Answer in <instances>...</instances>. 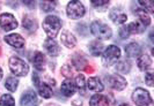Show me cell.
Wrapping results in <instances>:
<instances>
[{"label":"cell","instance_id":"1","mask_svg":"<svg viewBox=\"0 0 154 106\" xmlns=\"http://www.w3.org/2000/svg\"><path fill=\"white\" fill-rule=\"evenodd\" d=\"M43 28L45 30L46 35L51 38V39H54L57 36L58 31L60 30V28H62V21L57 16L49 15L46 16L44 22H43Z\"/></svg>","mask_w":154,"mask_h":106},{"label":"cell","instance_id":"2","mask_svg":"<svg viewBox=\"0 0 154 106\" xmlns=\"http://www.w3.org/2000/svg\"><path fill=\"white\" fill-rule=\"evenodd\" d=\"M9 68L16 76H26L29 70L27 62H24V60L20 59L19 57H12L9 59Z\"/></svg>","mask_w":154,"mask_h":106},{"label":"cell","instance_id":"3","mask_svg":"<svg viewBox=\"0 0 154 106\" xmlns=\"http://www.w3.org/2000/svg\"><path fill=\"white\" fill-rule=\"evenodd\" d=\"M91 31L95 37L101 38V39H108L111 37V29L107 24L100 21H94L91 24Z\"/></svg>","mask_w":154,"mask_h":106},{"label":"cell","instance_id":"4","mask_svg":"<svg viewBox=\"0 0 154 106\" xmlns=\"http://www.w3.org/2000/svg\"><path fill=\"white\" fill-rule=\"evenodd\" d=\"M132 99L138 106H153V100L151 98L148 91L141 88H138L133 91Z\"/></svg>","mask_w":154,"mask_h":106},{"label":"cell","instance_id":"5","mask_svg":"<svg viewBox=\"0 0 154 106\" xmlns=\"http://www.w3.org/2000/svg\"><path fill=\"white\" fill-rule=\"evenodd\" d=\"M67 15L73 19L78 20L85 15V7L80 1H69L67 5Z\"/></svg>","mask_w":154,"mask_h":106},{"label":"cell","instance_id":"6","mask_svg":"<svg viewBox=\"0 0 154 106\" xmlns=\"http://www.w3.org/2000/svg\"><path fill=\"white\" fill-rule=\"evenodd\" d=\"M121 57V50L115 45H110L106 49L103 53V63L104 65H112L114 62L118 60Z\"/></svg>","mask_w":154,"mask_h":106},{"label":"cell","instance_id":"7","mask_svg":"<svg viewBox=\"0 0 154 106\" xmlns=\"http://www.w3.org/2000/svg\"><path fill=\"white\" fill-rule=\"evenodd\" d=\"M0 25L4 30H13L17 27V22H16L15 17L9 14V13H4L0 15Z\"/></svg>","mask_w":154,"mask_h":106},{"label":"cell","instance_id":"8","mask_svg":"<svg viewBox=\"0 0 154 106\" xmlns=\"http://www.w3.org/2000/svg\"><path fill=\"white\" fill-rule=\"evenodd\" d=\"M106 82L108 83V85L110 88H112V89L118 91L123 90L124 88L126 87L125 78L118 75H109L108 77H106Z\"/></svg>","mask_w":154,"mask_h":106},{"label":"cell","instance_id":"9","mask_svg":"<svg viewBox=\"0 0 154 106\" xmlns=\"http://www.w3.org/2000/svg\"><path fill=\"white\" fill-rule=\"evenodd\" d=\"M21 105L22 106H37L38 105V99L36 93L32 90H28L24 92L21 97Z\"/></svg>","mask_w":154,"mask_h":106},{"label":"cell","instance_id":"10","mask_svg":"<svg viewBox=\"0 0 154 106\" xmlns=\"http://www.w3.org/2000/svg\"><path fill=\"white\" fill-rule=\"evenodd\" d=\"M5 42L8 43L9 45L16 47V49H22L23 46H24V39H23L20 35H17V34L7 35V36L5 37Z\"/></svg>","mask_w":154,"mask_h":106},{"label":"cell","instance_id":"11","mask_svg":"<svg viewBox=\"0 0 154 106\" xmlns=\"http://www.w3.org/2000/svg\"><path fill=\"white\" fill-rule=\"evenodd\" d=\"M44 47H45L46 52L49 53L51 57H57L60 52V49H59L58 44L56 43V40L51 39V38L46 39L44 42Z\"/></svg>","mask_w":154,"mask_h":106},{"label":"cell","instance_id":"12","mask_svg":"<svg viewBox=\"0 0 154 106\" xmlns=\"http://www.w3.org/2000/svg\"><path fill=\"white\" fill-rule=\"evenodd\" d=\"M62 42L63 44L67 47H74L75 44H77V40H75V37L69 32V30H64L62 32Z\"/></svg>","mask_w":154,"mask_h":106},{"label":"cell","instance_id":"13","mask_svg":"<svg viewBox=\"0 0 154 106\" xmlns=\"http://www.w3.org/2000/svg\"><path fill=\"white\" fill-rule=\"evenodd\" d=\"M91 106H109V100L107 96L103 95H94L89 100Z\"/></svg>","mask_w":154,"mask_h":106},{"label":"cell","instance_id":"14","mask_svg":"<svg viewBox=\"0 0 154 106\" xmlns=\"http://www.w3.org/2000/svg\"><path fill=\"white\" fill-rule=\"evenodd\" d=\"M125 52L129 55V58H138L141 53V47L137 43H131L125 47Z\"/></svg>","mask_w":154,"mask_h":106},{"label":"cell","instance_id":"15","mask_svg":"<svg viewBox=\"0 0 154 106\" xmlns=\"http://www.w3.org/2000/svg\"><path fill=\"white\" fill-rule=\"evenodd\" d=\"M60 91H62L66 97H69V96H72V95L74 93L75 87H74V84H73V82H72L71 80H65V81L62 83Z\"/></svg>","mask_w":154,"mask_h":106},{"label":"cell","instance_id":"16","mask_svg":"<svg viewBox=\"0 0 154 106\" xmlns=\"http://www.w3.org/2000/svg\"><path fill=\"white\" fill-rule=\"evenodd\" d=\"M87 87H88L89 90L95 91V92H100V91L103 90V84H102L99 77H91L87 82Z\"/></svg>","mask_w":154,"mask_h":106},{"label":"cell","instance_id":"17","mask_svg":"<svg viewBox=\"0 0 154 106\" xmlns=\"http://www.w3.org/2000/svg\"><path fill=\"white\" fill-rule=\"evenodd\" d=\"M109 16H110V19H111L112 22L118 23V24H122V23H124L128 20L126 14H124V13L119 12V10H112Z\"/></svg>","mask_w":154,"mask_h":106},{"label":"cell","instance_id":"18","mask_svg":"<svg viewBox=\"0 0 154 106\" xmlns=\"http://www.w3.org/2000/svg\"><path fill=\"white\" fill-rule=\"evenodd\" d=\"M103 44L101 43V42H99V40H93L92 43L89 44V51H91V53H92L93 55H100L101 53H102V51H103Z\"/></svg>","mask_w":154,"mask_h":106},{"label":"cell","instance_id":"19","mask_svg":"<svg viewBox=\"0 0 154 106\" xmlns=\"http://www.w3.org/2000/svg\"><path fill=\"white\" fill-rule=\"evenodd\" d=\"M152 65V59L149 58V55H141L140 58L138 59V67L141 70H146L151 67Z\"/></svg>","mask_w":154,"mask_h":106},{"label":"cell","instance_id":"20","mask_svg":"<svg viewBox=\"0 0 154 106\" xmlns=\"http://www.w3.org/2000/svg\"><path fill=\"white\" fill-rule=\"evenodd\" d=\"M32 63H34L35 68L37 69V70H42L43 66H44V55H43V53L41 52L35 53L34 59H32Z\"/></svg>","mask_w":154,"mask_h":106},{"label":"cell","instance_id":"21","mask_svg":"<svg viewBox=\"0 0 154 106\" xmlns=\"http://www.w3.org/2000/svg\"><path fill=\"white\" fill-rule=\"evenodd\" d=\"M136 14L138 15V17L140 19V21H141L144 27H147V25L151 24V17H149V15L147 14L144 9H137Z\"/></svg>","mask_w":154,"mask_h":106},{"label":"cell","instance_id":"22","mask_svg":"<svg viewBox=\"0 0 154 106\" xmlns=\"http://www.w3.org/2000/svg\"><path fill=\"white\" fill-rule=\"evenodd\" d=\"M126 30L129 34H140L144 31V25L139 22H132L126 27Z\"/></svg>","mask_w":154,"mask_h":106},{"label":"cell","instance_id":"23","mask_svg":"<svg viewBox=\"0 0 154 106\" xmlns=\"http://www.w3.org/2000/svg\"><path fill=\"white\" fill-rule=\"evenodd\" d=\"M38 92L39 95L43 97V98H50L52 96V89L48 85V84H39L38 87Z\"/></svg>","mask_w":154,"mask_h":106},{"label":"cell","instance_id":"24","mask_svg":"<svg viewBox=\"0 0 154 106\" xmlns=\"http://www.w3.org/2000/svg\"><path fill=\"white\" fill-rule=\"evenodd\" d=\"M0 106H15V100L11 95H4L0 99Z\"/></svg>","mask_w":154,"mask_h":106},{"label":"cell","instance_id":"25","mask_svg":"<svg viewBox=\"0 0 154 106\" xmlns=\"http://www.w3.org/2000/svg\"><path fill=\"white\" fill-rule=\"evenodd\" d=\"M17 84H19V81L15 77H8L5 82V87L7 88L9 91H15L16 88H17Z\"/></svg>","mask_w":154,"mask_h":106},{"label":"cell","instance_id":"26","mask_svg":"<svg viewBox=\"0 0 154 106\" xmlns=\"http://www.w3.org/2000/svg\"><path fill=\"white\" fill-rule=\"evenodd\" d=\"M22 25H23V28H26L27 30H29V31H34L36 29V23H35V21L31 20L30 17H28V16H26V17L23 19Z\"/></svg>","mask_w":154,"mask_h":106},{"label":"cell","instance_id":"27","mask_svg":"<svg viewBox=\"0 0 154 106\" xmlns=\"http://www.w3.org/2000/svg\"><path fill=\"white\" fill-rule=\"evenodd\" d=\"M39 7L43 12H50L56 7V1H41Z\"/></svg>","mask_w":154,"mask_h":106},{"label":"cell","instance_id":"28","mask_svg":"<svg viewBox=\"0 0 154 106\" xmlns=\"http://www.w3.org/2000/svg\"><path fill=\"white\" fill-rule=\"evenodd\" d=\"M116 70L119 72V73L126 74V73L130 72V63L126 62V61H122V62H119L118 65H116Z\"/></svg>","mask_w":154,"mask_h":106},{"label":"cell","instance_id":"29","mask_svg":"<svg viewBox=\"0 0 154 106\" xmlns=\"http://www.w3.org/2000/svg\"><path fill=\"white\" fill-rule=\"evenodd\" d=\"M138 2L143 6V7L145 8V9H147L149 13H153L154 12V2L153 1H141V0H139Z\"/></svg>","mask_w":154,"mask_h":106},{"label":"cell","instance_id":"30","mask_svg":"<svg viewBox=\"0 0 154 106\" xmlns=\"http://www.w3.org/2000/svg\"><path fill=\"white\" fill-rule=\"evenodd\" d=\"M73 63H74V66L77 67L78 69H84L86 67V61L84 58H73Z\"/></svg>","mask_w":154,"mask_h":106},{"label":"cell","instance_id":"31","mask_svg":"<svg viewBox=\"0 0 154 106\" xmlns=\"http://www.w3.org/2000/svg\"><path fill=\"white\" fill-rule=\"evenodd\" d=\"M75 82H77V85L78 88L80 89V90H84V88H85V77L84 75H78L77 78H75Z\"/></svg>","mask_w":154,"mask_h":106},{"label":"cell","instance_id":"32","mask_svg":"<svg viewBox=\"0 0 154 106\" xmlns=\"http://www.w3.org/2000/svg\"><path fill=\"white\" fill-rule=\"evenodd\" d=\"M91 2H92L93 6H95V7H101V6H108V5H109V1H108V0H92Z\"/></svg>","mask_w":154,"mask_h":106},{"label":"cell","instance_id":"33","mask_svg":"<svg viewBox=\"0 0 154 106\" xmlns=\"http://www.w3.org/2000/svg\"><path fill=\"white\" fill-rule=\"evenodd\" d=\"M145 82H146L147 85H149V87H153L154 81H153V73H152V72L147 73L146 75H145Z\"/></svg>","mask_w":154,"mask_h":106},{"label":"cell","instance_id":"34","mask_svg":"<svg viewBox=\"0 0 154 106\" xmlns=\"http://www.w3.org/2000/svg\"><path fill=\"white\" fill-rule=\"evenodd\" d=\"M119 35H121V37L122 38H126L130 34L128 32V30H126V27H123V28H121L119 29Z\"/></svg>","mask_w":154,"mask_h":106},{"label":"cell","instance_id":"35","mask_svg":"<svg viewBox=\"0 0 154 106\" xmlns=\"http://www.w3.org/2000/svg\"><path fill=\"white\" fill-rule=\"evenodd\" d=\"M32 81H34V84L36 85V87H38L41 82H39V77L37 74H32Z\"/></svg>","mask_w":154,"mask_h":106},{"label":"cell","instance_id":"36","mask_svg":"<svg viewBox=\"0 0 154 106\" xmlns=\"http://www.w3.org/2000/svg\"><path fill=\"white\" fill-rule=\"evenodd\" d=\"M23 4H26V5H28V6H30V7H34V6H35V4H34V1H23Z\"/></svg>","mask_w":154,"mask_h":106},{"label":"cell","instance_id":"37","mask_svg":"<svg viewBox=\"0 0 154 106\" xmlns=\"http://www.w3.org/2000/svg\"><path fill=\"white\" fill-rule=\"evenodd\" d=\"M2 78V70H1V68H0V80Z\"/></svg>","mask_w":154,"mask_h":106},{"label":"cell","instance_id":"38","mask_svg":"<svg viewBox=\"0 0 154 106\" xmlns=\"http://www.w3.org/2000/svg\"><path fill=\"white\" fill-rule=\"evenodd\" d=\"M119 106H130V105H128V104H122V105H119Z\"/></svg>","mask_w":154,"mask_h":106}]
</instances>
